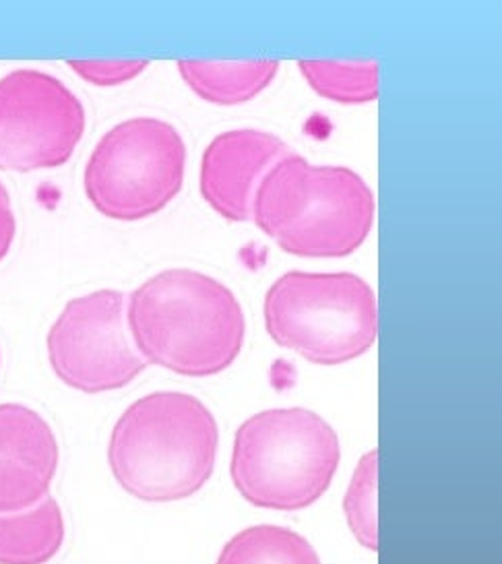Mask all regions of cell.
I'll use <instances>...</instances> for the list:
<instances>
[{
	"mask_svg": "<svg viewBox=\"0 0 502 564\" xmlns=\"http://www.w3.org/2000/svg\"><path fill=\"white\" fill-rule=\"evenodd\" d=\"M134 348L148 365L183 377H216L240 356L247 318L234 292L195 269H166L127 299Z\"/></svg>",
	"mask_w": 502,
	"mask_h": 564,
	"instance_id": "6da1fadb",
	"label": "cell"
},
{
	"mask_svg": "<svg viewBox=\"0 0 502 564\" xmlns=\"http://www.w3.org/2000/svg\"><path fill=\"white\" fill-rule=\"evenodd\" d=\"M374 216V193L356 170L290 153L259 184L251 219L287 254L341 259L367 242Z\"/></svg>",
	"mask_w": 502,
	"mask_h": 564,
	"instance_id": "7a4b0ae2",
	"label": "cell"
},
{
	"mask_svg": "<svg viewBox=\"0 0 502 564\" xmlns=\"http://www.w3.org/2000/svg\"><path fill=\"white\" fill-rule=\"evenodd\" d=\"M218 422L188 393L157 391L118 417L108 464L122 490L145 502L195 497L218 462Z\"/></svg>",
	"mask_w": 502,
	"mask_h": 564,
	"instance_id": "3957f363",
	"label": "cell"
},
{
	"mask_svg": "<svg viewBox=\"0 0 502 564\" xmlns=\"http://www.w3.org/2000/svg\"><path fill=\"white\" fill-rule=\"evenodd\" d=\"M339 459V436L325 417L306 408H273L236 431L230 474L252 507L290 513L329 490Z\"/></svg>",
	"mask_w": 502,
	"mask_h": 564,
	"instance_id": "277c9868",
	"label": "cell"
},
{
	"mask_svg": "<svg viewBox=\"0 0 502 564\" xmlns=\"http://www.w3.org/2000/svg\"><path fill=\"white\" fill-rule=\"evenodd\" d=\"M269 337L317 366L364 356L379 339V300L356 273L290 271L265 296Z\"/></svg>",
	"mask_w": 502,
	"mask_h": 564,
	"instance_id": "5b68a950",
	"label": "cell"
},
{
	"mask_svg": "<svg viewBox=\"0 0 502 564\" xmlns=\"http://www.w3.org/2000/svg\"><path fill=\"white\" fill-rule=\"evenodd\" d=\"M185 172V139L176 127L160 118H131L96 145L85 166V195L108 219L139 221L174 200Z\"/></svg>",
	"mask_w": 502,
	"mask_h": 564,
	"instance_id": "8992f818",
	"label": "cell"
},
{
	"mask_svg": "<svg viewBox=\"0 0 502 564\" xmlns=\"http://www.w3.org/2000/svg\"><path fill=\"white\" fill-rule=\"evenodd\" d=\"M46 346L54 375L91 395L122 389L148 368L129 333L127 294L118 290L70 300L52 325Z\"/></svg>",
	"mask_w": 502,
	"mask_h": 564,
	"instance_id": "52a82bcc",
	"label": "cell"
},
{
	"mask_svg": "<svg viewBox=\"0 0 502 564\" xmlns=\"http://www.w3.org/2000/svg\"><path fill=\"white\" fill-rule=\"evenodd\" d=\"M85 133L81 100L48 73L21 68L0 79V167L63 166Z\"/></svg>",
	"mask_w": 502,
	"mask_h": 564,
	"instance_id": "ba28073f",
	"label": "cell"
},
{
	"mask_svg": "<svg viewBox=\"0 0 502 564\" xmlns=\"http://www.w3.org/2000/svg\"><path fill=\"white\" fill-rule=\"evenodd\" d=\"M290 153L280 137L265 131L236 129L219 133L203 151V199L228 221H251L259 184Z\"/></svg>",
	"mask_w": 502,
	"mask_h": 564,
	"instance_id": "9c48e42d",
	"label": "cell"
},
{
	"mask_svg": "<svg viewBox=\"0 0 502 564\" xmlns=\"http://www.w3.org/2000/svg\"><path fill=\"white\" fill-rule=\"evenodd\" d=\"M56 467L58 443L48 422L25 405H0V513L48 497Z\"/></svg>",
	"mask_w": 502,
	"mask_h": 564,
	"instance_id": "30bf717a",
	"label": "cell"
},
{
	"mask_svg": "<svg viewBox=\"0 0 502 564\" xmlns=\"http://www.w3.org/2000/svg\"><path fill=\"white\" fill-rule=\"evenodd\" d=\"M277 61H178L193 94L216 106H238L265 91L280 73Z\"/></svg>",
	"mask_w": 502,
	"mask_h": 564,
	"instance_id": "8fae6325",
	"label": "cell"
},
{
	"mask_svg": "<svg viewBox=\"0 0 502 564\" xmlns=\"http://www.w3.org/2000/svg\"><path fill=\"white\" fill-rule=\"evenodd\" d=\"M65 542V517L52 497L34 507L0 513V564H46Z\"/></svg>",
	"mask_w": 502,
	"mask_h": 564,
	"instance_id": "7c38bea8",
	"label": "cell"
},
{
	"mask_svg": "<svg viewBox=\"0 0 502 564\" xmlns=\"http://www.w3.org/2000/svg\"><path fill=\"white\" fill-rule=\"evenodd\" d=\"M216 564H323L313 544L280 525H252L221 547Z\"/></svg>",
	"mask_w": 502,
	"mask_h": 564,
	"instance_id": "4fadbf2b",
	"label": "cell"
},
{
	"mask_svg": "<svg viewBox=\"0 0 502 564\" xmlns=\"http://www.w3.org/2000/svg\"><path fill=\"white\" fill-rule=\"evenodd\" d=\"M298 67L325 100L362 106L379 98V61H301Z\"/></svg>",
	"mask_w": 502,
	"mask_h": 564,
	"instance_id": "5bb4252c",
	"label": "cell"
},
{
	"mask_svg": "<svg viewBox=\"0 0 502 564\" xmlns=\"http://www.w3.org/2000/svg\"><path fill=\"white\" fill-rule=\"evenodd\" d=\"M379 451H369L353 469L343 498V513L356 542L370 552L379 550Z\"/></svg>",
	"mask_w": 502,
	"mask_h": 564,
	"instance_id": "9a60e30c",
	"label": "cell"
},
{
	"mask_svg": "<svg viewBox=\"0 0 502 564\" xmlns=\"http://www.w3.org/2000/svg\"><path fill=\"white\" fill-rule=\"evenodd\" d=\"M68 67L91 85L114 87L139 77L150 61H68Z\"/></svg>",
	"mask_w": 502,
	"mask_h": 564,
	"instance_id": "2e32d148",
	"label": "cell"
},
{
	"mask_svg": "<svg viewBox=\"0 0 502 564\" xmlns=\"http://www.w3.org/2000/svg\"><path fill=\"white\" fill-rule=\"evenodd\" d=\"M15 232H18V221H15V214L11 207V197H9L7 188L0 184V261L11 250Z\"/></svg>",
	"mask_w": 502,
	"mask_h": 564,
	"instance_id": "e0dca14e",
	"label": "cell"
}]
</instances>
